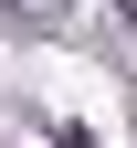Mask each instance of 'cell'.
Masks as SVG:
<instances>
[{"label":"cell","mask_w":137,"mask_h":148,"mask_svg":"<svg viewBox=\"0 0 137 148\" xmlns=\"http://www.w3.org/2000/svg\"><path fill=\"white\" fill-rule=\"evenodd\" d=\"M116 21H137V0H116Z\"/></svg>","instance_id":"6da1fadb"},{"label":"cell","mask_w":137,"mask_h":148,"mask_svg":"<svg viewBox=\"0 0 137 148\" xmlns=\"http://www.w3.org/2000/svg\"><path fill=\"white\" fill-rule=\"evenodd\" d=\"M11 11H21V0H0V21H11Z\"/></svg>","instance_id":"7a4b0ae2"}]
</instances>
